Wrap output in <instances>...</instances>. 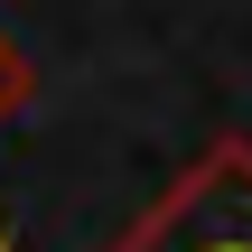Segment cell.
Wrapping results in <instances>:
<instances>
[{"instance_id":"1","label":"cell","mask_w":252,"mask_h":252,"mask_svg":"<svg viewBox=\"0 0 252 252\" xmlns=\"http://www.w3.org/2000/svg\"><path fill=\"white\" fill-rule=\"evenodd\" d=\"M103 252H252V140L224 131L140 224H122Z\"/></svg>"},{"instance_id":"2","label":"cell","mask_w":252,"mask_h":252,"mask_svg":"<svg viewBox=\"0 0 252 252\" xmlns=\"http://www.w3.org/2000/svg\"><path fill=\"white\" fill-rule=\"evenodd\" d=\"M19 103H28V56H19V37L0 28V122H9Z\"/></svg>"}]
</instances>
